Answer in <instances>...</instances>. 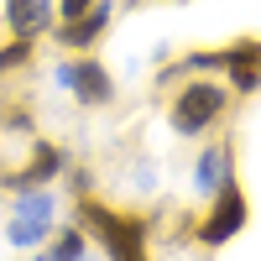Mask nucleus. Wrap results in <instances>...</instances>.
Segmentation results:
<instances>
[{
	"label": "nucleus",
	"instance_id": "f257e3e1",
	"mask_svg": "<svg viewBox=\"0 0 261 261\" xmlns=\"http://www.w3.org/2000/svg\"><path fill=\"white\" fill-rule=\"evenodd\" d=\"M73 225L94 246H105V256H125V251H146L151 246V214H130V209H115V204H99L94 193H79Z\"/></svg>",
	"mask_w": 261,
	"mask_h": 261
},
{
	"label": "nucleus",
	"instance_id": "f03ea898",
	"mask_svg": "<svg viewBox=\"0 0 261 261\" xmlns=\"http://www.w3.org/2000/svg\"><path fill=\"white\" fill-rule=\"evenodd\" d=\"M225 115H230V84H220V79H188L167 105L172 136H204Z\"/></svg>",
	"mask_w": 261,
	"mask_h": 261
},
{
	"label": "nucleus",
	"instance_id": "7ed1b4c3",
	"mask_svg": "<svg viewBox=\"0 0 261 261\" xmlns=\"http://www.w3.org/2000/svg\"><path fill=\"white\" fill-rule=\"evenodd\" d=\"M246 225H251V199H246L241 178H235V183H225V188L204 204V220H199V230H193V246L220 251V246H230Z\"/></svg>",
	"mask_w": 261,
	"mask_h": 261
},
{
	"label": "nucleus",
	"instance_id": "20e7f679",
	"mask_svg": "<svg viewBox=\"0 0 261 261\" xmlns=\"http://www.w3.org/2000/svg\"><path fill=\"white\" fill-rule=\"evenodd\" d=\"M53 230H58V199L47 188H27V193H16V204H11V225H6V241L16 251H37V246H47L53 241Z\"/></svg>",
	"mask_w": 261,
	"mask_h": 261
},
{
	"label": "nucleus",
	"instance_id": "39448f33",
	"mask_svg": "<svg viewBox=\"0 0 261 261\" xmlns=\"http://www.w3.org/2000/svg\"><path fill=\"white\" fill-rule=\"evenodd\" d=\"M58 84L68 89L84 110H105V105H115V79H110V68H105L99 58H68L58 68Z\"/></svg>",
	"mask_w": 261,
	"mask_h": 261
},
{
	"label": "nucleus",
	"instance_id": "423d86ee",
	"mask_svg": "<svg viewBox=\"0 0 261 261\" xmlns=\"http://www.w3.org/2000/svg\"><path fill=\"white\" fill-rule=\"evenodd\" d=\"M63 172H68V151H63L58 141H32V157H27V167L0 172V188H11V193L47 188L53 178H63Z\"/></svg>",
	"mask_w": 261,
	"mask_h": 261
},
{
	"label": "nucleus",
	"instance_id": "0eeeda50",
	"mask_svg": "<svg viewBox=\"0 0 261 261\" xmlns=\"http://www.w3.org/2000/svg\"><path fill=\"white\" fill-rule=\"evenodd\" d=\"M220 73L230 79V94H241V99L261 94V37H235L225 47V68Z\"/></svg>",
	"mask_w": 261,
	"mask_h": 261
},
{
	"label": "nucleus",
	"instance_id": "6e6552de",
	"mask_svg": "<svg viewBox=\"0 0 261 261\" xmlns=\"http://www.w3.org/2000/svg\"><path fill=\"white\" fill-rule=\"evenodd\" d=\"M225 183H235V141L230 136L209 141L199 157H193V188H199L204 199H214Z\"/></svg>",
	"mask_w": 261,
	"mask_h": 261
},
{
	"label": "nucleus",
	"instance_id": "1a4fd4ad",
	"mask_svg": "<svg viewBox=\"0 0 261 261\" xmlns=\"http://www.w3.org/2000/svg\"><path fill=\"white\" fill-rule=\"evenodd\" d=\"M110 16H115V6L110 0H99V6L89 11V16H79V21H58V32H53V42L63 53H89L94 42L110 32Z\"/></svg>",
	"mask_w": 261,
	"mask_h": 261
},
{
	"label": "nucleus",
	"instance_id": "9d476101",
	"mask_svg": "<svg viewBox=\"0 0 261 261\" xmlns=\"http://www.w3.org/2000/svg\"><path fill=\"white\" fill-rule=\"evenodd\" d=\"M58 21V0H6L11 37H47Z\"/></svg>",
	"mask_w": 261,
	"mask_h": 261
},
{
	"label": "nucleus",
	"instance_id": "9b49d317",
	"mask_svg": "<svg viewBox=\"0 0 261 261\" xmlns=\"http://www.w3.org/2000/svg\"><path fill=\"white\" fill-rule=\"evenodd\" d=\"M89 246H94V241H89L79 225H63V230H53V241H47V261H84Z\"/></svg>",
	"mask_w": 261,
	"mask_h": 261
},
{
	"label": "nucleus",
	"instance_id": "f8f14e48",
	"mask_svg": "<svg viewBox=\"0 0 261 261\" xmlns=\"http://www.w3.org/2000/svg\"><path fill=\"white\" fill-rule=\"evenodd\" d=\"M32 58H37V37H11L6 47H0V79H6V73H21Z\"/></svg>",
	"mask_w": 261,
	"mask_h": 261
},
{
	"label": "nucleus",
	"instance_id": "ddd939ff",
	"mask_svg": "<svg viewBox=\"0 0 261 261\" xmlns=\"http://www.w3.org/2000/svg\"><path fill=\"white\" fill-rule=\"evenodd\" d=\"M99 6V0H58V21H79V16H89Z\"/></svg>",
	"mask_w": 261,
	"mask_h": 261
},
{
	"label": "nucleus",
	"instance_id": "4468645a",
	"mask_svg": "<svg viewBox=\"0 0 261 261\" xmlns=\"http://www.w3.org/2000/svg\"><path fill=\"white\" fill-rule=\"evenodd\" d=\"M6 130H21V136H32V130H37V120H32L27 110H11V115H6Z\"/></svg>",
	"mask_w": 261,
	"mask_h": 261
},
{
	"label": "nucleus",
	"instance_id": "2eb2a0df",
	"mask_svg": "<svg viewBox=\"0 0 261 261\" xmlns=\"http://www.w3.org/2000/svg\"><path fill=\"white\" fill-rule=\"evenodd\" d=\"M110 261H151V251H125V256H110Z\"/></svg>",
	"mask_w": 261,
	"mask_h": 261
},
{
	"label": "nucleus",
	"instance_id": "dca6fc26",
	"mask_svg": "<svg viewBox=\"0 0 261 261\" xmlns=\"http://www.w3.org/2000/svg\"><path fill=\"white\" fill-rule=\"evenodd\" d=\"M27 261H47V256H27Z\"/></svg>",
	"mask_w": 261,
	"mask_h": 261
},
{
	"label": "nucleus",
	"instance_id": "f3484780",
	"mask_svg": "<svg viewBox=\"0 0 261 261\" xmlns=\"http://www.w3.org/2000/svg\"><path fill=\"white\" fill-rule=\"evenodd\" d=\"M84 261H89V256H84Z\"/></svg>",
	"mask_w": 261,
	"mask_h": 261
}]
</instances>
